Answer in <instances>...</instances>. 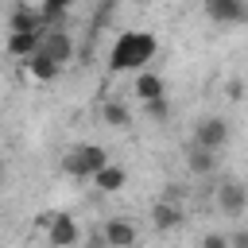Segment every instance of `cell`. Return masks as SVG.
<instances>
[{
    "mask_svg": "<svg viewBox=\"0 0 248 248\" xmlns=\"http://www.w3.org/2000/svg\"><path fill=\"white\" fill-rule=\"evenodd\" d=\"M101 167H108V151L101 143H78L62 155V170L70 178H93Z\"/></svg>",
    "mask_w": 248,
    "mask_h": 248,
    "instance_id": "2",
    "label": "cell"
},
{
    "mask_svg": "<svg viewBox=\"0 0 248 248\" xmlns=\"http://www.w3.org/2000/svg\"><path fill=\"white\" fill-rule=\"evenodd\" d=\"M124 182H128V174H124V167H116V163H108V167H101V170L93 174V186H97L101 194H116V190H124Z\"/></svg>",
    "mask_w": 248,
    "mask_h": 248,
    "instance_id": "12",
    "label": "cell"
},
{
    "mask_svg": "<svg viewBox=\"0 0 248 248\" xmlns=\"http://www.w3.org/2000/svg\"><path fill=\"white\" fill-rule=\"evenodd\" d=\"M147 116L151 120H167V101H151L147 105Z\"/></svg>",
    "mask_w": 248,
    "mask_h": 248,
    "instance_id": "19",
    "label": "cell"
},
{
    "mask_svg": "<svg viewBox=\"0 0 248 248\" xmlns=\"http://www.w3.org/2000/svg\"><path fill=\"white\" fill-rule=\"evenodd\" d=\"M23 66H27V74H31L35 81H54V78L62 74V66H58V62H50L43 50H35L31 58H23Z\"/></svg>",
    "mask_w": 248,
    "mask_h": 248,
    "instance_id": "11",
    "label": "cell"
},
{
    "mask_svg": "<svg viewBox=\"0 0 248 248\" xmlns=\"http://www.w3.org/2000/svg\"><path fill=\"white\" fill-rule=\"evenodd\" d=\"M136 97H140L143 105H151V101H163V97H167V85H163V78H159L155 70H140V78H136Z\"/></svg>",
    "mask_w": 248,
    "mask_h": 248,
    "instance_id": "9",
    "label": "cell"
},
{
    "mask_svg": "<svg viewBox=\"0 0 248 248\" xmlns=\"http://www.w3.org/2000/svg\"><path fill=\"white\" fill-rule=\"evenodd\" d=\"M217 205H221V213L240 217V213L248 209V186H244L240 178H225V182L217 186Z\"/></svg>",
    "mask_w": 248,
    "mask_h": 248,
    "instance_id": "3",
    "label": "cell"
},
{
    "mask_svg": "<svg viewBox=\"0 0 248 248\" xmlns=\"http://www.w3.org/2000/svg\"><path fill=\"white\" fill-rule=\"evenodd\" d=\"M89 248H108V236H105V229L89 232Z\"/></svg>",
    "mask_w": 248,
    "mask_h": 248,
    "instance_id": "21",
    "label": "cell"
},
{
    "mask_svg": "<svg viewBox=\"0 0 248 248\" xmlns=\"http://www.w3.org/2000/svg\"><path fill=\"white\" fill-rule=\"evenodd\" d=\"M205 16L213 23H244L248 19V0H205Z\"/></svg>",
    "mask_w": 248,
    "mask_h": 248,
    "instance_id": "7",
    "label": "cell"
},
{
    "mask_svg": "<svg viewBox=\"0 0 248 248\" xmlns=\"http://www.w3.org/2000/svg\"><path fill=\"white\" fill-rule=\"evenodd\" d=\"M194 143L205 147V151H221V147L229 143V124H225L221 116H205V120L194 128Z\"/></svg>",
    "mask_w": 248,
    "mask_h": 248,
    "instance_id": "4",
    "label": "cell"
},
{
    "mask_svg": "<svg viewBox=\"0 0 248 248\" xmlns=\"http://www.w3.org/2000/svg\"><path fill=\"white\" fill-rule=\"evenodd\" d=\"M151 221H155V229L170 232V229H178V225L186 221V209H182L178 202H155V205H151Z\"/></svg>",
    "mask_w": 248,
    "mask_h": 248,
    "instance_id": "8",
    "label": "cell"
},
{
    "mask_svg": "<svg viewBox=\"0 0 248 248\" xmlns=\"http://www.w3.org/2000/svg\"><path fill=\"white\" fill-rule=\"evenodd\" d=\"M155 50H159V43H155L151 31H124L112 43V50H108V66L116 74H124V70H147V62L155 58Z\"/></svg>",
    "mask_w": 248,
    "mask_h": 248,
    "instance_id": "1",
    "label": "cell"
},
{
    "mask_svg": "<svg viewBox=\"0 0 248 248\" xmlns=\"http://www.w3.org/2000/svg\"><path fill=\"white\" fill-rule=\"evenodd\" d=\"M12 31H46V23H43V12L39 8H16L12 12Z\"/></svg>",
    "mask_w": 248,
    "mask_h": 248,
    "instance_id": "15",
    "label": "cell"
},
{
    "mask_svg": "<svg viewBox=\"0 0 248 248\" xmlns=\"http://www.w3.org/2000/svg\"><path fill=\"white\" fill-rule=\"evenodd\" d=\"M4 174H8V167H4V159H0V182H4Z\"/></svg>",
    "mask_w": 248,
    "mask_h": 248,
    "instance_id": "22",
    "label": "cell"
},
{
    "mask_svg": "<svg viewBox=\"0 0 248 248\" xmlns=\"http://www.w3.org/2000/svg\"><path fill=\"white\" fill-rule=\"evenodd\" d=\"M105 124H112V128H128V124H132V112H128L120 101H108V105H105Z\"/></svg>",
    "mask_w": 248,
    "mask_h": 248,
    "instance_id": "17",
    "label": "cell"
},
{
    "mask_svg": "<svg viewBox=\"0 0 248 248\" xmlns=\"http://www.w3.org/2000/svg\"><path fill=\"white\" fill-rule=\"evenodd\" d=\"M39 43H43V31H12V35H8V54L31 58V54L39 50Z\"/></svg>",
    "mask_w": 248,
    "mask_h": 248,
    "instance_id": "10",
    "label": "cell"
},
{
    "mask_svg": "<svg viewBox=\"0 0 248 248\" xmlns=\"http://www.w3.org/2000/svg\"><path fill=\"white\" fill-rule=\"evenodd\" d=\"M39 50H43L50 62H58V66H66V62L74 58V43H70V35H66L62 27H50V31H43V43H39Z\"/></svg>",
    "mask_w": 248,
    "mask_h": 248,
    "instance_id": "5",
    "label": "cell"
},
{
    "mask_svg": "<svg viewBox=\"0 0 248 248\" xmlns=\"http://www.w3.org/2000/svg\"><path fill=\"white\" fill-rule=\"evenodd\" d=\"M105 236H108V248H136V229H132L124 217L108 221V225H105Z\"/></svg>",
    "mask_w": 248,
    "mask_h": 248,
    "instance_id": "13",
    "label": "cell"
},
{
    "mask_svg": "<svg viewBox=\"0 0 248 248\" xmlns=\"http://www.w3.org/2000/svg\"><path fill=\"white\" fill-rule=\"evenodd\" d=\"M186 167H190L194 174H213V170H217V151H205V147L190 143V151H186Z\"/></svg>",
    "mask_w": 248,
    "mask_h": 248,
    "instance_id": "14",
    "label": "cell"
},
{
    "mask_svg": "<svg viewBox=\"0 0 248 248\" xmlns=\"http://www.w3.org/2000/svg\"><path fill=\"white\" fill-rule=\"evenodd\" d=\"M46 240H50V248H74V244L81 240L78 221H74L70 213H54V217H50V229H46Z\"/></svg>",
    "mask_w": 248,
    "mask_h": 248,
    "instance_id": "6",
    "label": "cell"
},
{
    "mask_svg": "<svg viewBox=\"0 0 248 248\" xmlns=\"http://www.w3.org/2000/svg\"><path fill=\"white\" fill-rule=\"evenodd\" d=\"M229 248H248V229H236V232H229Z\"/></svg>",
    "mask_w": 248,
    "mask_h": 248,
    "instance_id": "20",
    "label": "cell"
},
{
    "mask_svg": "<svg viewBox=\"0 0 248 248\" xmlns=\"http://www.w3.org/2000/svg\"><path fill=\"white\" fill-rule=\"evenodd\" d=\"M202 248H229V236H221V232H205Z\"/></svg>",
    "mask_w": 248,
    "mask_h": 248,
    "instance_id": "18",
    "label": "cell"
},
{
    "mask_svg": "<svg viewBox=\"0 0 248 248\" xmlns=\"http://www.w3.org/2000/svg\"><path fill=\"white\" fill-rule=\"evenodd\" d=\"M136 4H147V0H136Z\"/></svg>",
    "mask_w": 248,
    "mask_h": 248,
    "instance_id": "23",
    "label": "cell"
},
{
    "mask_svg": "<svg viewBox=\"0 0 248 248\" xmlns=\"http://www.w3.org/2000/svg\"><path fill=\"white\" fill-rule=\"evenodd\" d=\"M66 8H70V0H43V4H39L46 31H50V27H62V16H66Z\"/></svg>",
    "mask_w": 248,
    "mask_h": 248,
    "instance_id": "16",
    "label": "cell"
}]
</instances>
